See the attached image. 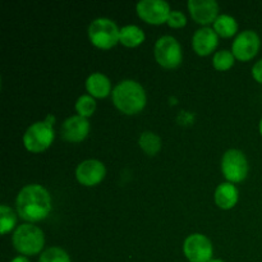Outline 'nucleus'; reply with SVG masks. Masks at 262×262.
<instances>
[{
  "label": "nucleus",
  "instance_id": "obj_10",
  "mask_svg": "<svg viewBox=\"0 0 262 262\" xmlns=\"http://www.w3.org/2000/svg\"><path fill=\"white\" fill-rule=\"evenodd\" d=\"M261 41L257 33L255 31H243L242 33L235 37L232 46V53L234 58L241 61H248L255 58L258 53Z\"/></svg>",
  "mask_w": 262,
  "mask_h": 262
},
{
  "label": "nucleus",
  "instance_id": "obj_3",
  "mask_svg": "<svg viewBox=\"0 0 262 262\" xmlns=\"http://www.w3.org/2000/svg\"><path fill=\"white\" fill-rule=\"evenodd\" d=\"M45 245L42 230L32 224H22L13 234V246L25 256H33L41 252Z\"/></svg>",
  "mask_w": 262,
  "mask_h": 262
},
{
  "label": "nucleus",
  "instance_id": "obj_12",
  "mask_svg": "<svg viewBox=\"0 0 262 262\" xmlns=\"http://www.w3.org/2000/svg\"><path fill=\"white\" fill-rule=\"evenodd\" d=\"M188 9L192 18L200 25H209L219 17V4L215 0H189Z\"/></svg>",
  "mask_w": 262,
  "mask_h": 262
},
{
  "label": "nucleus",
  "instance_id": "obj_15",
  "mask_svg": "<svg viewBox=\"0 0 262 262\" xmlns=\"http://www.w3.org/2000/svg\"><path fill=\"white\" fill-rule=\"evenodd\" d=\"M238 202V189L233 183H222L215 191V204L223 210L234 207Z\"/></svg>",
  "mask_w": 262,
  "mask_h": 262
},
{
  "label": "nucleus",
  "instance_id": "obj_25",
  "mask_svg": "<svg viewBox=\"0 0 262 262\" xmlns=\"http://www.w3.org/2000/svg\"><path fill=\"white\" fill-rule=\"evenodd\" d=\"M252 76H253V78L256 79V82H258V83H262V59H261V60H258L257 63L253 66Z\"/></svg>",
  "mask_w": 262,
  "mask_h": 262
},
{
  "label": "nucleus",
  "instance_id": "obj_7",
  "mask_svg": "<svg viewBox=\"0 0 262 262\" xmlns=\"http://www.w3.org/2000/svg\"><path fill=\"white\" fill-rule=\"evenodd\" d=\"M222 171L229 183H239L248 174V161L239 150H228L222 160Z\"/></svg>",
  "mask_w": 262,
  "mask_h": 262
},
{
  "label": "nucleus",
  "instance_id": "obj_5",
  "mask_svg": "<svg viewBox=\"0 0 262 262\" xmlns=\"http://www.w3.org/2000/svg\"><path fill=\"white\" fill-rule=\"evenodd\" d=\"M54 129L53 125L48 122H36L33 123L23 136V143L25 147L30 152H42L46 148L51 146L54 141Z\"/></svg>",
  "mask_w": 262,
  "mask_h": 262
},
{
  "label": "nucleus",
  "instance_id": "obj_8",
  "mask_svg": "<svg viewBox=\"0 0 262 262\" xmlns=\"http://www.w3.org/2000/svg\"><path fill=\"white\" fill-rule=\"evenodd\" d=\"M183 252L189 262H210L212 260V245L204 234H191L186 238Z\"/></svg>",
  "mask_w": 262,
  "mask_h": 262
},
{
  "label": "nucleus",
  "instance_id": "obj_16",
  "mask_svg": "<svg viewBox=\"0 0 262 262\" xmlns=\"http://www.w3.org/2000/svg\"><path fill=\"white\" fill-rule=\"evenodd\" d=\"M86 89L92 97L102 99L112 92V83L104 74L94 73L87 78Z\"/></svg>",
  "mask_w": 262,
  "mask_h": 262
},
{
  "label": "nucleus",
  "instance_id": "obj_26",
  "mask_svg": "<svg viewBox=\"0 0 262 262\" xmlns=\"http://www.w3.org/2000/svg\"><path fill=\"white\" fill-rule=\"evenodd\" d=\"M10 262H30V260L27 257H25V256H18V257L13 258Z\"/></svg>",
  "mask_w": 262,
  "mask_h": 262
},
{
  "label": "nucleus",
  "instance_id": "obj_20",
  "mask_svg": "<svg viewBox=\"0 0 262 262\" xmlns=\"http://www.w3.org/2000/svg\"><path fill=\"white\" fill-rule=\"evenodd\" d=\"M15 223H17L15 212L7 205H2L0 206V233L3 235L7 234L14 228Z\"/></svg>",
  "mask_w": 262,
  "mask_h": 262
},
{
  "label": "nucleus",
  "instance_id": "obj_17",
  "mask_svg": "<svg viewBox=\"0 0 262 262\" xmlns=\"http://www.w3.org/2000/svg\"><path fill=\"white\" fill-rule=\"evenodd\" d=\"M145 41V33L137 26H125L120 30L119 42L127 48H136Z\"/></svg>",
  "mask_w": 262,
  "mask_h": 262
},
{
  "label": "nucleus",
  "instance_id": "obj_14",
  "mask_svg": "<svg viewBox=\"0 0 262 262\" xmlns=\"http://www.w3.org/2000/svg\"><path fill=\"white\" fill-rule=\"evenodd\" d=\"M217 41H219L217 40V33L212 28L204 27L200 28L194 33L193 38H192V46L199 55L206 56L216 49L217 43H219Z\"/></svg>",
  "mask_w": 262,
  "mask_h": 262
},
{
  "label": "nucleus",
  "instance_id": "obj_27",
  "mask_svg": "<svg viewBox=\"0 0 262 262\" xmlns=\"http://www.w3.org/2000/svg\"><path fill=\"white\" fill-rule=\"evenodd\" d=\"M54 120H55V118H54V117H51V115H48V118H46V120H45V122H48L49 124H51V125H53V122H54Z\"/></svg>",
  "mask_w": 262,
  "mask_h": 262
},
{
  "label": "nucleus",
  "instance_id": "obj_1",
  "mask_svg": "<svg viewBox=\"0 0 262 262\" xmlns=\"http://www.w3.org/2000/svg\"><path fill=\"white\" fill-rule=\"evenodd\" d=\"M17 212L23 220L31 223L48 217L51 211L50 193L38 184H30L20 189L15 200Z\"/></svg>",
  "mask_w": 262,
  "mask_h": 262
},
{
  "label": "nucleus",
  "instance_id": "obj_6",
  "mask_svg": "<svg viewBox=\"0 0 262 262\" xmlns=\"http://www.w3.org/2000/svg\"><path fill=\"white\" fill-rule=\"evenodd\" d=\"M154 55L156 61L166 69H174L182 63V49L178 41L171 36H163L155 43Z\"/></svg>",
  "mask_w": 262,
  "mask_h": 262
},
{
  "label": "nucleus",
  "instance_id": "obj_29",
  "mask_svg": "<svg viewBox=\"0 0 262 262\" xmlns=\"http://www.w3.org/2000/svg\"><path fill=\"white\" fill-rule=\"evenodd\" d=\"M260 133H261V136H262V119H261V122H260Z\"/></svg>",
  "mask_w": 262,
  "mask_h": 262
},
{
  "label": "nucleus",
  "instance_id": "obj_11",
  "mask_svg": "<svg viewBox=\"0 0 262 262\" xmlns=\"http://www.w3.org/2000/svg\"><path fill=\"white\" fill-rule=\"evenodd\" d=\"M106 169L105 165L99 160H86L77 166L76 177L77 181L86 187L97 186L101 183L102 179L105 178Z\"/></svg>",
  "mask_w": 262,
  "mask_h": 262
},
{
  "label": "nucleus",
  "instance_id": "obj_13",
  "mask_svg": "<svg viewBox=\"0 0 262 262\" xmlns=\"http://www.w3.org/2000/svg\"><path fill=\"white\" fill-rule=\"evenodd\" d=\"M90 132V123L87 118L74 115L68 118L61 125V136L66 141L72 143L82 142Z\"/></svg>",
  "mask_w": 262,
  "mask_h": 262
},
{
  "label": "nucleus",
  "instance_id": "obj_21",
  "mask_svg": "<svg viewBox=\"0 0 262 262\" xmlns=\"http://www.w3.org/2000/svg\"><path fill=\"white\" fill-rule=\"evenodd\" d=\"M76 110L78 113V115L83 118L91 117L92 114L96 110V101L94 100V97L89 96V95H83V96L79 97L76 102Z\"/></svg>",
  "mask_w": 262,
  "mask_h": 262
},
{
  "label": "nucleus",
  "instance_id": "obj_28",
  "mask_svg": "<svg viewBox=\"0 0 262 262\" xmlns=\"http://www.w3.org/2000/svg\"><path fill=\"white\" fill-rule=\"evenodd\" d=\"M210 262H224L223 260H219V258H215V260H211Z\"/></svg>",
  "mask_w": 262,
  "mask_h": 262
},
{
  "label": "nucleus",
  "instance_id": "obj_19",
  "mask_svg": "<svg viewBox=\"0 0 262 262\" xmlns=\"http://www.w3.org/2000/svg\"><path fill=\"white\" fill-rule=\"evenodd\" d=\"M138 143H140V147L150 156L156 155L161 148L160 137L152 132L142 133L140 137V142Z\"/></svg>",
  "mask_w": 262,
  "mask_h": 262
},
{
  "label": "nucleus",
  "instance_id": "obj_23",
  "mask_svg": "<svg viewBox=\"0 0 262 262\" xmlns=\"http://www.w3.org/2000/svg\"><path fill=\"white\" fill-rule=\"evenodd\" d=\"M38 262H71L68 253L59 247H51L42 252Z\"/></svg>",
  "mask_w": 262,
  "mask_h": 262
},
{
  "label": "nucleus",
  "instance_id": "obj_4",
  "mask_svg": "<svg viewBox=\"0 0 262 262\" xmlns=\"http://www.w3.org/2000/svg\"><path fill=\"white\" fill-rule=\"evenodd\" d=\"M120 30L107 18H97L89 27V37L92 45L102 50H109L119 42Z\"/></svg>",
  "mask_w": 262,
  "mask_h": 262
},
{
  "label": "nucleus",
  "instance_id": "obj_24",
  "mask_svg": "<svg viewBox=\"0 0 262 262\" xmlns=\"http://www.w3.org/2000/svg\"><path fill=\"white\" fill-rule=\"evenodd\" d=\"M166 23H168L171 28H181L186 26L187 18L186 15L182 12H179V10H173V12H170V14H169L168 22Z\"/></svg>",
  "mask_w": 262,
  "mask_h": 262
},
{
  "label": "nucleus",
  "instance_id": "obj_2",
  "mask_svg": "<svg viewBox=\"0 0 262 262\" xmlns=\"http://www.w3.org/2000/svg\"><path fill=\"white\" fill-rule=\"evenodd\" d=\"M113 102L123 114H138L146 106V92L138 82L127 79L113 90Z\"/></svg>",
  "mask_w": 262,
  "mask_h": 262
},
{
  "label": "nucleus",
  "instance_id": "obj_22",
  "mask_svg": "<svg viewBox=\"0 0 262 262\" xmlns=\"http://www.w3.org/2000/svg\"><path fill=\"white\" fill-rule=\"evenodd\" d=\"M212 64H214L215 69L220 72H224L228 71L233 67L234 64V55L233 53L228 50H222V51H217L215 54L214 59H212Z\"/></svg>",
  "mask_w": 262,
  "mask_h": 262
},
{
  "label": "nucleus",
  "instance_id": "obj_18",
  "mask_svg": "<svg viewBox=\"0 0 262 262\" xmlns=\"http://www.w3.org/2000/svg\"><path fill=\"white\" fill-rule=\"evenodd\" d=\"M238 30L237 20L227 14H222L214 22V31L222 37H232Z\"/></svg>",
  "mask_w": 262,
  "mask_h": 262
},
{
  "label": "nucleus",
  "instance_id": "obj_9",
  "mask_svg": "<svg viewBox=\"0 0 262 262\" xmlns=\"http://www.w3.org/2000/svg\"><path fill=\"white\" fill-rule=\"evenodd\" d=\"M137 14L150 25H163L168 22L170 7L164 0H141L137 4Z\"/></svg>",
  "mask_w": 262,
  "mask_h": 262
}]
</instances>
